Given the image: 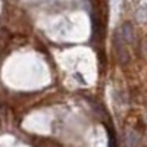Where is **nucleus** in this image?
Instances as JSON below:
<instances>
[{
    "label": "nucleus",
    "instance_id": "obj_1",
    "mask_svg": "<svg viewBox=\"0 0 147 147\" xmlns=\"http://www.w3.org/2000/svg\"><path fill=\"white\" fill-rule=\"evenodd\" d=\"M138 146V136L136 131H128L125 134V147H137Z\"/></svg>",
    "mask_w": 147,
    "mask_h": 147
}]
</instances>
